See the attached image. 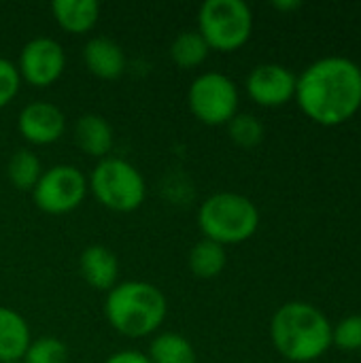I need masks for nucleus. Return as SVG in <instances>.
<instances>
[{
  "instance_id": "5",
  "label": "nucleus",
  "mask_w": 361,
  "mask_h": 363,
  "mask_svg": "<svg viewBox=\"0 0 361 363\" xmlns=\"http://www.w3.org/2000/svg\"><path fill=\"white\" fill-rule=\"evenodd\" d=\"M89 187L96 200L115 213L136 211L147 196V185L140 170L121 157H104L96 164Z\"/></svg>"
},
{
  "instance_id": "13",
  "label": "nucleus",
  "mask_w": 361,
  "mask_h": 363,
  "mask_svg": "<svg viewBox=\"0 0 361 363\" xmlns=\"http://www.w3.org/2000/svg\"><path fill=\"white\" fill-rule=\"evenodd\" d=\"M83 62L91 74L104 81L119 79L126 70V53L121 45L109 36H94L83 47Z\"/></svg>"
},
{
  "instance_id": "3",
  "label": "nucleus",
  "mask_w": 361,
  "mask_h": 363,
  "mask_svg": "<svg viewBox=\"0 0 361 363\" xmlns=\"http://www.w3.org/2000/svg\"><path fill=\"white\" fill-rule=\"evenodd\" d=\"M166 298L160 287L145 281L117 283L104 304V313L113 330L128 338L153 334L166 319Z\"/></svg>"
},
{
  "instance_id": "21",
  "label": "nucleus",
  "mask_w": 361,
  "mask_h": 363,
  "mask_svg": "<svg viewBox=\"0 0 361 363\" xmlns=\"http://www.w3.org/2000/svg\"><path fill=\"white\" fill-rule=\"evenodd\" d=\"M228 134L234 145L243 149H253L264 140V123L251 113H236L228 123Z\"/></svg>"
},
{
  "instance_id": "15",
  "label": "nucleus",
  "mask_w": 361,
  "mask_h": 363,
  "mask_svg": "<svg viewBox=\"0 0 361 363\" xmlns=\"http://www.w3.org/2000/svg\"><path fill=\"white\" fill-rule=\"evenodd\" d=\"M30 340L26 319L13 308L0 306V363L21 362Z\"/></svg>"
},
{
  "instance_id": "22",
  "label": "nucleus",
  "mask_w": 361,
  "mask_h": 363,
  "mask_svg": "<svg viewBox=\"0 0 361 363\" xmlns=\"http://www.w3.org/2000/svg\"><path fill=\"white\" fill-rule=\"evenodd\" d=\"M23 363H68V347L55 336H40L30 340L23 357Z\"/></svg>"
},
{
  "instance_id": "2",
  "label": "nucleus",
  "mask_w": 361,
  "mask_h": 363,
  "mask_svg": "<svg viewBox=\"0 0 361 363\" xmlns=\"http://www.w3.org/2000/svg\"><path fill=\"white\" fill-rule=\"evenodd\" d=\"M270 338L285 359L311 363L330 351L332 323L317 306L296 300L283 304L272 315Z\"/></svg>"
},
{
  "instance_id": "8",
  "label": "nucleus",
  "mask_w": 361,
  "mask_h": 363,
  "mask_svg": "<svg viewBox=\"0 0 361 363\" xmlns=\"http://www.w3.org/2000/svg\"><path fill=\"white\" fill-rule=\"evenodd\" d=\"M87 194L85 174L70 164H57L43 170L32 189L34 204L49 215H66L74 211Z\"/></svg>"
},
{
  "instance_id": "17",
  "label": "nucleus",
  "mask_w": 361,
  "mask_h": 363,
  "mask_svg": "<svg viewBox=\"0 0 361 363\" xmlns=\"http://www.w3.org/2000/svg\"><path fill=\"white\" fill-rule=\"evenodd\" d=\"M187 264H189V270L198 279H215L223 272V268L228 264L226 247H221L219 242H213L209 238H202L191 247Z\"/></svg>"
},
{
  "instance_id": "26",
  "label": "nucleus",
  "mask_w": 361,
  "mask_h": 363,
  "mask_svg": "<svg viewBox=\"0 0 361 363\" xmlns=\"http://www.w3.org/2000/svg\"><path fill=\"white\" fill-rule=\"evenodd\" d=\"M272 6L279 9V11H296V9L302 6V2H298V0H277V2H272Z\"/></svg>"
},
{
  "instance_id": "12",
  "label": "nucleus",
  "mask_w": 361,
  "mask_h": 363,
  "mask_svg": "<svg viewBox=\"0 0 361 363\" xmlns=\"http://www.w3.org/2000/svg\"><path fill=\"white\" fill-rule=\"evenodd\" d=\"M79 272L89 287L111 291L119 281V259L104 245H91L79 255Z\"/></svg>"
},
{
  "instance_id": "7",
  "label": "nucleus",
  "mask_w": 361,
  "mask_h": 363,
  "mask_svg": "<svg viewBox=\"0 0 361 363\" xmlns=\"http://www.w3.org/2000/svg\"><path fill=\"white\" fill-rule=\"evenodd\" d=\"M187 102L196 119L206 125H223L238 113V87L223 72H202L187 91Z\"/></svg>"
},
{
  "instance_id": "11",
  "label": "nucleus",
  "mask_w": 361,
  "mask_h": 363,
  "mask_svg": "<svg viewBox=\"0 0 361 363\" xmlns=\"http://www.w3.org/2000/svg\"><path fill=\"white\" fill-rule=\"evenodd\" d=\"M17 128L21 136L32 145H51L64 134L66 117L53 102L36 100L21 108Z\"/></svg>"
},
{
  "instance_id": "10",
  "label": "nucleus",
  "mask_w": 361,
  "mask_h": 363,
  "mask_svg": "<svg viewBox=\"0 0 361 363\" xmlns=\"http://www.w3.org/2000/svg\"><path fill=\"white\" fill-rule=\"evenodd\" d=\"M298 77L283 64H260L247 74L249 98L266 108H277L296 98Z\"/></svg>"
},
{
  "instance_id": "6",
  "label": "nucleus",
  "mask_w": 361,
  "mask_h": 363,
  "mask_svg": "<svg viewBox=\"0 0 361 363\" xmlns=\"http://www.w3.org/2000/svg\"><path fill=\"white\" fill-rule=\"evenodd\" d=\"M198 32L211 49L236 51L253 32V13L243 0H206L198 11Z\"/></svg>"
},
{
  "instance_id": "16",
  "label": "nucleus",
  "mask_w": 361,
  "mask_h": 363,
  "mask_svg": "<svg viewBox=\"0 0 361 363\" xmlns=\"http://www.w3.org/2000/svg\"><path fill=\"white\" fill-rule=\"evenodd\" d=\"M51 13L62 30L70 34H85L96 26L100 4L96 0H53Z\"/></svg>"
},
{
  "instance_id": "23",
  "label": "nucleus",
  "mask_w": 361,
  "mask_h": 363,
  "mask_svg": "<svg viewBox=\"0 0 361 363\" xmlns=\"http://www.w3.org/2000/svg\"><path fill=\"white\" fill-rule=\"evenodd\" d=\"M332 345L340 351H361V315H349L332 328Z\"/></svg>"
},
{
  "instance_id": "18",
  "label": "nucleus",
  "mask_w": 361,
  "mask_h": 363,
  "mask_svg": "<svg viewBox=\"0 0 361 363\" xmlns=\"http://www.w3.org/2000/svg\"><path fill=\"white\" fill-rule=\"evenodd\" d=\"M147 357L151 363H196V351L183 334L166 332L151 340Z\"/></svg>"
},
{
  "instance_id": "25",
  "label": "nucleus",
  "mask_w": 361,
  "mask_h": 363,
  "mask_svg": "<svg viewBox=\"0 0 361 363\" xmlns=\"http://www.w3.org/2000/svg\"><path fill=\"white\" fill-rule=\"evenodd\" d=\"M104 363H151V359H149L145 353H140V351L128 349V351H117V353H113Z\"/></svg>"
},
{
  "instance_id": "19",
  "label": "nucleus",
  "mask_w": 361,
  "mask_h": 363,
  "mask_svg": "<svg viewBox=\"0 0 361 363\" xmlns=\"http://www.w3.org/2000/svg\"><path fill=\"white\" fill-rule=\"evenodd\" d=\"M211 47L198 30H183L170 43V57L181 68H196L209 57Z\"/></svg>"
},
{
  "instance_id": "4",
  "label": "nucleus",
  "mask_w": 361,
  "mask_h": 363,
  "mask_svg": "<svg viewBox=\"0 0 361 363\" xmlns=\"http://www.w3.org/2000/svg\"><path fill=\"white\" fill-rule=\"evenodd\" d=\"M198 225L204 238L219 242L221 247L240 245L257 232L260 211L243 194L219 191L200 204Z\"/></svg>"
},
{
  "instance_id": "9",
  "label": "nucleus",
  "mask_w": 361,
  "mask_h": 363,
  "mask_svg": "<svg viewBox=\"0 0 361 363\" xmlns=\"http://www.w3.org/2000/svg\"><path fill=\"white\" fill-rule=\"evenodd\" d=\"M66 66L64 47L51 36H36L30 38L23 49L19 51V77L34 87L53 85Z\"/></svg>"
},
{
  "instance_id": "1",
  "label": "nucleus",
  "mask_w": 361,
  "mask_h": 363,
  "mask_svg": "<svg viewBox=\"0 0 361 363\" xmlns=\"http://www.w3.org/2000/svg\"><path fill=\"white\" fill-rule=\"evenodd\" d=\"M302 113L326 128L343 125L361 108V68L349 57L330 55L313 62L296 81Z\"/></svg>"
},
{
  "instance_id": "27",
  "label": "nucleus",
  "mask_w": 361,
  "mask_h": 363,
  "mask_svg": "<svg viewBox=\"0 0 361 363\" xmlns=\"http://www.w3.org/2000/svg\"><path fill=\"white\" fill-rule=\"evenodd\" d=\"M4 363H23V362H4Z\"/></svg>"
},
{
  "instance_id": "20",
  "label": "nucleus",
  "mask_w": 361,
  "mask_h": 363,
  "mask_svg": "<svg viewBox=\"0 0 361 363\" xmlns=\"http://www.w3.org/2000/svg\"><path fill=\"white\" fill-rule=\"evenodd\" d=\"M6 174H9V181L13 183V187H17L21 191H32L43 174L38 155L30 149H17L9 157Z\"/></svg>"
},
{
  "instance_id": "14",
  "label": "nucleus",
  "mask_w": 361,
  "mask_h": 363,
  "mask_svg": "<svg viewBox=\"0 0 361 363\" xmlns=\"http://www.w3.org/2000/svg\"><path fill=\"white\" fill-rule=\"evenodd\" d=\"M74 140L83 153L104 160V157H109V153L113 149L115 134H113L111 123L102 115L85 113L74 123Z\"/></svg>"
},
{
  "instance_id": "24",
  "label": "nucleus",
  "mask_w": 361,
  "mask_h": 363,
  "mask_svg": "<svg viewBox=\"0 0 361 363\" xmlns=\"http://www.w3.org/2000/svg\"><path fill=\"white\" fill-rule=\"evenodd\" d=\"M19 83H21V77H19L17 66L11 60L0 57V108L6 106L17 96Z\"/></svg>"
}]
</instances>
